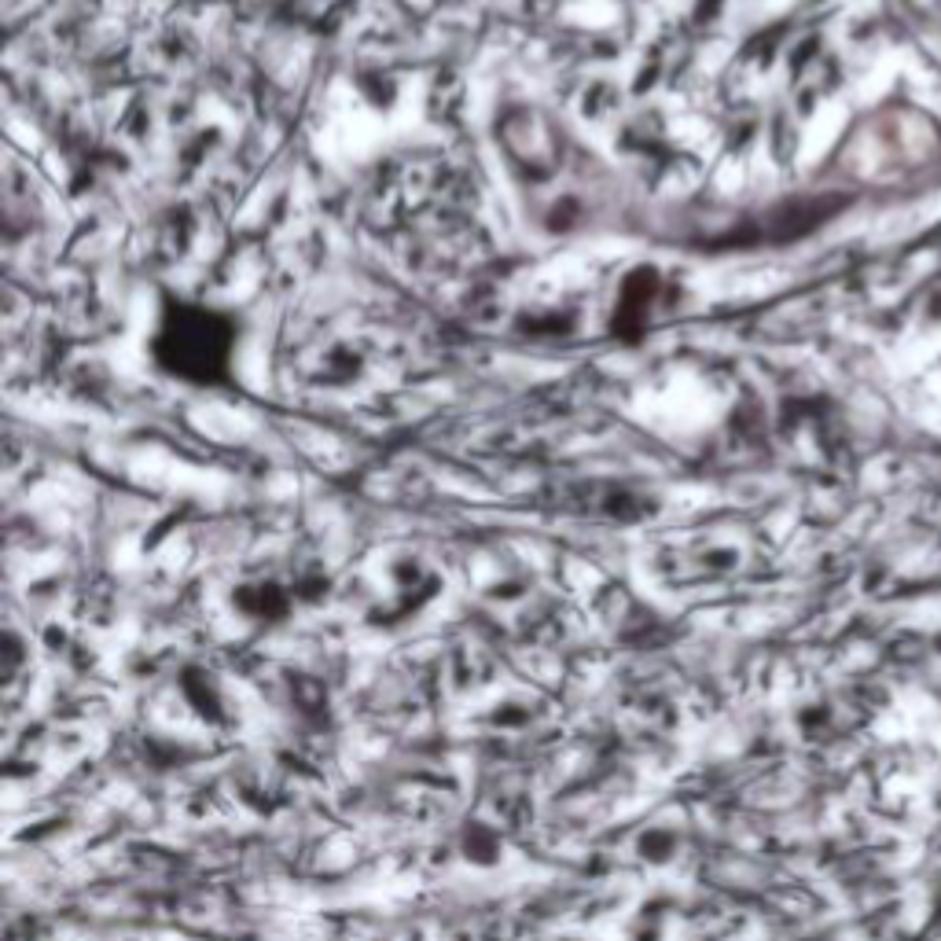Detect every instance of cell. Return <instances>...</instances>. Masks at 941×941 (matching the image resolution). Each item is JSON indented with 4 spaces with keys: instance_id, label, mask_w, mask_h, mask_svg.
Instances as JSON below:
<instances>
[{
    "instance_id": "cell-1",
    "label": "cell",
    "mask_w": 941,
    "mask_h": 941,
    "mask_svg": "<svg viewBox=\"0 0 941 941\" xmlns=\"http://www.w3.org/2000/svg\"><path fill=\"white\" fill-rule=\"evenodd\" d=\"M228 350H232V328L217 313L195 306H173L155 339V357L162 368L199 383L225 375Z\"/></svg>"
}]
</instances>
